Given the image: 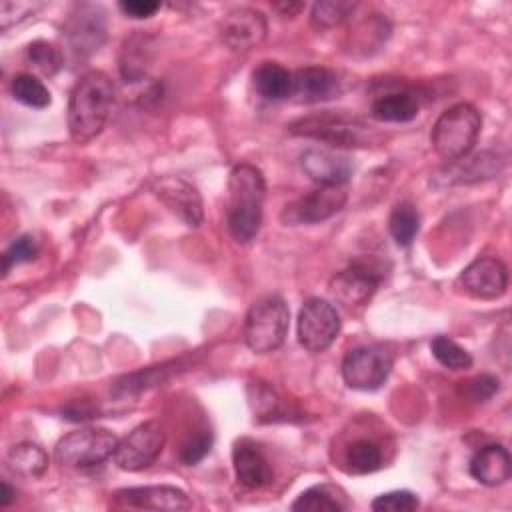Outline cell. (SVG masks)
Returning <instances> with one entry per match:
<instances>
[{
	"label": "cell",
	"mask_w": 512,
	"mask_h": 512,
	"mask_svg": "<svg viewBox=\"0 0 512 512\" xmlns=\"http://www.w3.org/2000/svg\"><path fill=\"white\" fill-rule=\"evenodd\" d=\"M114 102V84L102 70H90L78 78L68 100V132L78 144L96 138Z\"/></svg>",
	"instance_id": "obj_1"
},
{
	"label": "cell",
	"mask_w": 512,
	"mask_h": 512,
	"mask_svg": "<svg viewBox=\"0 0 512 512\" xmlns=\"http://www.w3.org/2000/svg\"><path fill=\"white\" fill-rule=\"evenodd\" d=\"M266 182L252 164H236L228 178L226 226L238 244H248L260 230Z\"/></svg>",
	"instance_id": "obj_2"
},
{
	"label": "cell",
	"mask_w": 512,
	"mask_h": 512,
	"mask_svg": "<svg viewBox=\"0 0 512 512\" xmlns=\"http://www.w3.org/2000/svg\"><path fill=\"white\" fill-rule=\"evenodd\" d=\"M288 132L326 142L334 148H366L380 140L376 130L362 118L346 112H314L288 124Z\"/></svg>",
	"instance_id": "obj_3"
},
{
	"label": "cell",
	"mask_w": 512,
	"mask_h": 512,
	"mask_svg": "<svg viewBox=\"0 0 512 512\" xmlns=\"http://www.w3.org/2000/svg\"><path fill=\"white\" fill-rule=\"evenodd\" d=\"M482 128V114L470 102H458L446 108L432 126L430 142L434 152L452 162L468 156Z\"/></svg>",
	"instance_id": "obj_4"
},
{
	"label": "cell",
	"mask_w": 512,
	"mask_h": 512,
	"mask_svg": "<svg viewBox=\"0 0 512 512\" xmlns=\"http://www.w3.org/2000/svg\"><path fill=\"white\" fill-rule=\"evenodd\" d=\"M290 324V310L280 294L258 298L244 320V342L256 354H268L282 346Z\"/></svg>",
	"instance_id": "obj_5"
},
{
	"label": "cell",
	"mask_w": 512,
	"mask_h": 512,
	"mask_svg": "<svg viewBox=\"0 0 512 512\" xmlns=\"http://www.w3.org/2000/svg\"><path fill=\"white\" fill-rule=\"evenodd\" d=\"M116 446L118 438L114 432L86 426L62 436L54 448V456L62 466L92 468L114 456Z\"/></svg>",
	"instance_id": "obj_6"
},
{
	"label": "cell",
	"mask_w": 512,
	"mask_h": 512,
	"mask_svg": "<svg viewBox=\"0 0 512 512\" xmlns=\"http://www.w3.org/2000/svg\"><path fill=\"white\" fill-rule=\"evenodd\" d=\"M392 354L382 346H358L342 360V378L354 390H378L390 376Z\"/></svg>",
	"instance_id": "obj_7"
},
{
	"label": "cell",
	"mask_w": 512,
	"mask_h": 512,
	"mask_svg": "<svg viewBox=\"0 0 512 512\" xmlns=\"http://www.w3.org/2000/svg\"><path fill=\"white\" fill-rule=\"evenodd\" d=\"M340 332L336 308L322 298H308L298 314V342L312 354L332 346Z\"/></svg>",
	"instance_id": "obj_8"
},
{
	"label": "cell",
	"mask_w": 512,
	"mask_h": 512,
	"mask_svg": "<svg viewBox=\"0 0 512 512\" xmlns=\"http://www.w3.org/2000/svg\"><path fill=\"white\" fill-rule=\"evenodd\" d=\"M166 442L164 428L156 420L138 424L122 440H118L114 460L122 470L138 472L152 466L162 454Z\"/></svg>",
	"instance_id": "obj_9"
},
{
	"label": "cell",
	"mask_w": 512,
	"mask_h": 512,
	"mask_svg": "<svg viewBox=\"0 0 512 512\" xmlns=\"http://www.w3.org/2000/svg\"><path fill=\"white\" fill-rule=\"evenodd\" d=\"M382 282V272L366 262H354L328 282L330 298L346 310L362 308L370 302Z\"/></svg>",
	"instance_id": "obj_10"
},
{
	"label": "cell",
	"mask_w": 512,
	"mask_h": 512,
	"mask_svg": "<svg viewBox=\"0 0 512 512\" xmlns=\"http://www.w3.org/2000/svg\"><path fill=\"white\" fill-rule=\"evenodd\" d=\"M348 200L344 186H318L308 194L286 204L280 220L284 224H318L336 216Z\"/></svg>",
	"instance_id": "obj_11"
},
{
	"label": "cell",
	"mask_w": 512,
	"mask_h": 512,
	"mask_svg": "<svg viewBox=\"0 0 512 512\" xmlns=\"http://www.w3.org/2000/svg\"><path fill=\"white\" fill-rule=\"evenodd\" d=\"M152 194L186 226L198 228L204 220L202 196L194 184L182 176H158L152 180Z\"/></svg>",
	"instance_id": "obj_12"
},
{
	"label": "cell",
	"mask_w": 512,
	"mask_h": 512,
	"mask_svg": "<svg viewBox=\"0 0 512 512\" xmlns=\"http://www.w3.org/2000/svg\"><path fill=\"white\" fill-rule=\"evenodd\" d=\"M64 36L76 54L96 52L106 40V12L98 4H76L64 24Z\"/></svg>",
	"instance_id": "obj_13"
},
{
	"label": "cell",
	"mask_w": 512,
	"mask_h": 512,
	"mask_svg": "<svg viewBox=\"0 0 512 512\" xmlns=\"http://www.w3.org/2000/svg\"><path fill=\"white\" fill-rule=\"evenodd\" d=\"M266 16L248 6L230 10L220 22V38L234 52H248L266 38Z\"/></svg>",
	"instance_id": "obj_14"
},
{
	"label": "cell",
	"mask_w": 512,
	"mask_h": 512,
	"mask_svg": "<svg viewBox=\"0 0 512 512\" xmlns=\"http://www.w3.org/2000/svg\"><path fill=\"white\" fill-rule=\"evenodd\" d=\"M460 286L474 298L496 300L508 288V268L496 256H480L462 270Z\"/></svg>",
	"instance_id": "obj_15"
},
{
	"label": "cell",
	"mask_w": 512,
	"mask_h": 512,
	"mask_svg": "<svg viewBox=\"0 0 512 512\" xmlns=\"http://www.w3.org/2000/svg\"><path fill=\"white\" fill-rule=\"evenodd\" d=\"M120 506L144 510H188L192 506L186 492L176 486H136L120 488L114 492Z\"/></svg>",
	"instance_id": "obj_16"
},
{
	"label": "cell",
	"mask_w": 512,
	"mask_h": 512,
	"mask_svg": "<svg viewBox=\"0 0 512 512\" xmlns=\"http://www.w3.org/2000/svg\"><path fill=\"white\" fill-rule=\"evenodd\" d=\"M300 166L318 186H344L352 176L350 158L330 150H306L300 156Z\"/></svg>",
	"instance_id": "obj_17"
},
{
	"label": "cell",
	"mask_w": 512,
	"mask_h": 512,
	"mask_svg": "<svg viewBox=\"0 0 512 512\" xmlns=\"http://www.w3.org/2000/svg\"><path fill=\"white\" fill-rule=\"evenodd\" d=\"M500 158L492 152H480L474 156H462L458 160L448 162L444 170L438 172V180L444 186H454V184H472V182H482L490 180L500 172Z\"/></svg>",
	"instance_id": "obj_18"
},
{
	"label": "cell",
	"mask_w": 512,
	"mask_h": 512,
	"mask_svg": "<svg viewBox=\"0 0 512 512\" xmlns=\"http://www.w3.org/2000/svg\"><path fill=\"white\" fill-rule=\"evenodd\" d=\"M338 78L324 66H306L292 74V96L304 104L330 100L338 94Z\"/></svg>",
	"instance_id": "obj_19"
},
{
	"label": "cell",
	"mask_w": 512,
	"mask_h": 512,
	"mask_svg": "<svg viewBox=\"0 0 512 512\" xmlns=\"http://www.w3.org/2000/svg\"><path fill=\"white\" fill-rule=\"evenodd\" d=\"M232 464L236 480L250 490L262 488L272 480V468L260 448L248 440L236 442L232 450Z\"/></svg>",
	"instance_id": "obj_20"
},
{
	"label": "cell",
	"mask_w": 512,
	"mask_h": 512,
	"mask_svg": "<svg viewBox=\"0 0 512 512\" xmlns=\"http://www.w3.org/2000/svg\"><path fill=\"white\" fill-rule=\"evenodd\" d=\"M470 474L484 486H500L512 474V460L508 448L502 444L482 446L470 460Z\"/></svg>",
	"instance_id": "obj_21"
},
{
	"label": "cell",
	"mask_w": 512,
	"mask_h": 512,
	"mask_svg": "<svg viewBox=\"0 0 512 512\" xmlns=\"http://www.w3.org/2000/svg\"><path fill=\"white\" fill-rule=\"evenodd\" d=\"M420 110V98L412 90H398L378 96L370 106V116L378 122H410Z\"/></svg>",
	"instance_id": "obj_22"
},
{
	"label": "cell",
	"mask_w": 512,
	"mask_h": 512,
	"mask_svg": "<svg viewBox=\"0 0 512 512\" xmlns=\"http://www.w3.org/2000/svg\"><path fill=\"white\" fill-rule=\"evenodd\" d=\"M152 36L136 32L124 40L120 50V74L126 82H138L146 76L152 62Z\"/></svg>",
	"instance_id": "obj_23"
},
{
	"label": "cell",
	"mask_w": 512,
	"mask_h": 512,
	"mask_svg": "<svg viewBox=\"0 0 512 512\" xmlns=\"http://www.w3.org/2000/svg\"><path fill=\"white\" fill-rule=\"evenodd\" d=\"M252 84L266 100H284L292 96V72L272 60H264L254 68Z\"/></svg>",
	"instance_id": "obj_24"
},
{
	"label": "cell",
	"mask_w": 512,
	"mask_h": 512,
	"mask_svg": "<svg viewBox=\"0 0 512 512\" xmlns=\"http://www.w3.org/2000/svg\"><path fill=\"white\" fill-rule=\"evenodd\" d=\"M6 464L22 478H38L48 468V454L34 442H20L8 450Z\"/></svg>",
	"instance_id": "obj_25"
},
{
	"label": "cell",
	"mask_w": 512,
	"mask_h": 512,
	"mask_svg": "<svg viewBox=\"0 0 512 512\" xmlns=\"http://www.w3.org/2000/svg\"><path fill=\"white\" fill-rule=\"evenodd\" d=\"M344 464L350 474L376 472L382 466V448L370 438H358L346 448Z\"/></svg>",
	"instance_id": "obj_26"
},
{
	"label": "cell",
	"mask_w": 512,
	"mask_h": 512,
	"mask_svg": "<svg viewBox=\"0 0 512 512\" xmlns=\"http://www.w3.org/2000/svg\"><path fill=\"white\" fill-rule=\"evenodd\" d=\"M292 510H310V512H342L348 508L344 496H338V490L328 484H318L304 490L290 506Z\"/></svg>",
	"instance_id": "obj_27"
},
{
	"label": "cell",
	"mask_w": 512,
	"mask_h": 512,
	"mask_svg": "<svg viewBox=\"0 0 512 512\" xmlns=\"http://www.w3.org/2000/svg\"><path fill=\"white\" fill-rule=\"evenodd\" d=\"M388 230L398 246H410L420 230V214L416 206L410 202L396 204L388 218Z\"/></svg>",
	"instance_id": "obj_28"
},
{
	"label": "cell",
	"mask_w": 512,
	"mask_h": 512,
	"mask_svg": "<svg viewBox=\"0 0 512 512\" xmlns=\"http://www.w3.org/2000/svg\"><path fill=\"white\" fill-rule=\"evenodd\" d=\"M10 94L24 106L46 108L50 106V90L32 74H18L10 82Z\"/></svg>",
	"instance_id": "obj_29"
},
{
	"label": "cell",
	"mask_w": 512,
	"mask_h": 512,
	"mask_svg": "<svg viewBox=\"0 0 512 512\" xmlns=\"http://www.w3.org/2000/svg\"><path fill=\"white\" fill-rule=\"evenodd\" d=\"M356 2H346V0H326V2H316L312 6V14H310V22L314 28L318 30H326V28H336L340 26L344 20H348L352 16V12L356 10Z\"/></svg>",
	"instance_id": "obj_30"
},
{
	"label": "cell",
	"mask_w": 512,
	"mask_h": 512,
	"mask_svg": "<svg viewBox=\"0 0 512 512\" xmlns=\"http://www.w3.org/2000/svg\"><path fill=\"white\" fill-rule=\"evenodd\" d=\"M430 350L432 356L450 370H466L472 366V356L460 346L456 344L452 338L448 336H436L430 342Z\"/></svg>",
	"instance_id": "obj_31"
},
{
	"label": "cell",
	"mask_w": 512,
	"mask_h": 512,
	"mask_svg": "<svg viewBox=\"0 0 512 512\" xmlns=\"http://www.w3.org/2000/svg\"><path fill=\"white\" fill-rule=\"evenodd\" d=\"M248 398H250V406L258 418L272 420L280 414V400L264 382H250Z\"/></svg>",
	"instance_id": "obj_32"
},
{
	"label": "cell",
	"mask_w": 512,
	"mask_h": 512,
	"mask_svg": "<svg viewBox=\"0 0 512 512\" xmlns=\"http://www.w3.org/2000/svg\"><path fill=\"white\" fill-rule=\"evenodd\" d=\"M28 60H30V64L38 70V72H42L44 76H54L58 70H60V54H58V50L52 46V44H48V42H44V40H36V42H32L30 46H28Z\"/></svg>",
	"instance_id": "obj_33"
},
{
	"label": "cell",
	"mask_w": 512,
	"mask_h": 512,
	"mask_svg": "<svg viewBox=\"0 0 512 512\" xmlns=\"http://www.w3.org/2000/svg\"><path fill=\"white\" fill-rule=\"evenodd\" d=\"M420 506V500L410 490H392L372 500L370 508L376 512H412Z\"/></svg>",
	"instance_id": "obj_34"
},
{
	"label": "cell",
	"mask_w": 512,
	"mask_h": 512,
	"mask_svg": "<svg viewBox=\"0 0 512 512\" xmlns=\"http://www.w3.org/2000/svg\"><path fill=\"white\" fill-rule=\"evenodd\" d=\"M38 254V246H36V240L28 234L24 236H18L4 252L2 256V270H4V276H8V272L18 266V264H24V262H30L34 260Z\"/></svg>",
	"instance_id": "obj_35"
},
{
	"label": "cell",
	"mask_w": 512,
	"mask_h": 512,
	"mask_svg": "<svg viewBox=\"0 0 512 512\" xmlns=\"http://www.w3.org/2000/svg\"><path fill=\"white\" fill-rule=\"evenodd\" d=\"M212 432L210 430H200L196 432L192 438H188L180 450V460L182 464L186 466H192V464H198L212 448Z\"/></svg>",
	"instance_id": "obj_36"
},
{
	"label": "cell",
	"mask_w": 512,
	"mask_h": 512,
	"mask_svg": "<svg viewBox=\"0 0 512 512\" xmlns=\"http://www.w3.org/2000/svg\"><path fill=\"white\" fill-rule=\"evenodd\" d=\"M498 392V378L490 374H480L464 384V394L472 402H486Z\"/></svg>",
	"instance_id": "obj_37"
},
{
	"label": "cell",
	"mask_w": 512,
	"mask_h": 512,
	"mask_svg": "<svg viewBox=\"0 0 512 512\" xmlns=\"http://www.w3.org/2000/svg\"><path fill=\"white\" fill-rule=\"evenodd\" d=\"M40 4H30V2H2L0 6V26L2 30H8L12 24L24 20L28 14H32Z\"/></svg>",
	"instance_id": "obj_38"
},
{
	"label": "cell",
	"mask_w": 512,
	"mask_h": 512,
	"mask_svg": "<svg viewBox=\"0 0 512 512\" xmlns=\"http://www.w3.org/2000/svg\"><path fill=\"white\" fill-rule=\"evenodd\" d=\"M118 8L130 18H150L158 12L160 4L152 0H122Z\"/></svg>",
	"instance_id": "obj_39"
},
{
	"label": "cell",
	"mask_w": 512,
	"mask_h": 512,
	"mask_svg": "<svg viewBox=\"0 0 512 512\" xmlns=\"http://www.w3.org/2000/svg\"><path fill=\"white\" fill-rule=\"evenodd\" d=\"M274 8L280 10L284 16H296L304 8V4L302 2H276Z\"/></svg>",
	"instance_id": "obj_40"
},
{
	"label": "cell",
	"mask_w": 512,
	"mask_h": 512,
	"mask_svg": "<svg viewBox=\"0 0 512 512\" xmlns=\"http://www.w3.org/2000/svg\"><path fill=\"white\" fill-rule=\"evenodd\" d=\"M0 488H2V492H0V506L6 508V506H10V502H12V498H14V490L10 488V484H8L6 480H2Z\"/></svg>",
	"instance_id": "obj_41"
}]
</instances>
